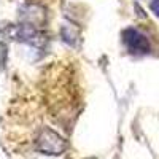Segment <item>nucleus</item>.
<instances>
[{"label":"nucleus","mask_w":159,"mask_h":159,"mask_svg":"<svg viewBox=\"0 0 159 159\" xmlns=\"http://www.w3.org/2000/svg\"><path fill=\"white\" fill-rule=\"evenodd\" d=\"M15 38L21 40V42H27V43H32V45H38V42L42 40L40 34L37 32V29L30 24H24V25H19V27L15 29Z\"/></svg>","instance_id":"obj_3"},{"label":"nucleus","mask_w":159,"mask_h":159,"mask_svg":"<svg viewBox=\"0 0 159 159\" xmlns=\"http://www.w3.org/2000/svg\"><path fill=\"white\" fill-rule=\"evenodd\" d=\"M156 2H159V0H156Z\"/></svg>","instance_id":"obj_4"},{"label":"nucleus","mask_w":159,"mask_h":159,"mask_svg":"<svg viewBox=\"0 0 159 159\" xmlns=\"http://www.w3.org/2000/svg\"><path fill=\"white\" fill-rule=\"evenodd\" d=\"M65 148H67L65 139L49 127L42 129L37 137V150L45 154H61L65 151Z\"/></svg>","instance_id":"obj_1"},{"label":"nucleus","mask_w":159,"mask_h":159,"mask_svg":"<svg viewBox=\"0 0 159 159\" xmlns=\"http://www.w3.org/2000/svg\"><path fill=\"white\" fill-rule=\"evenodd\" d=\"M123 42L127 51L132 54H147L150 51V43L147 37L135 29H126L123 32Z\"/></svg>","instance_id":"obj_2"}]
</instances>
